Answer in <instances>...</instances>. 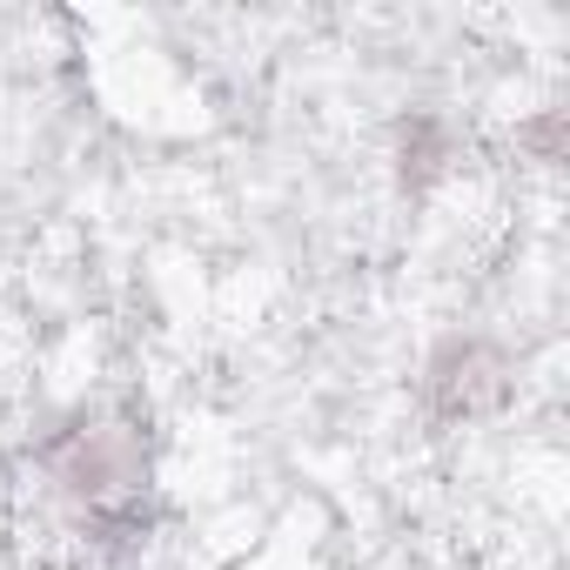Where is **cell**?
<instances>
[{
	"label": "cell",
	"mask_w": 570,
	"mask_h": 570,
	"mask_svg": "<svg viewBox=\"0 0 570 570\" xmlns=\"http://www.w3.org/2000/svg\"><path fill=\"white\" fill-rule=\"evenodd\" d=\"M450 168H456V128L443 115H430V108L403 115L396 121V175H403V188L410 195H430Z\"/></svg>",
	"instance_id": "cell-3"
},
{
	"label": "cell",
	"mask_w": 570,
	"mask_h": 570,
	"mask_svg": "<svg viewBox=\"0 0 570 570\" xmlns=\"http://www.w3.org/2000/svg\"><path fill=\"white\" fill-rule=\"evenodd\" d=\"M148 530H155V497L141 490V497H121V503H95V510H81V537L101 550V557H135L141 543H148Z\"/></svg>",
	"instance_id": "cell-4"
},
{
	"label": "cell",
	"mask_w": 570,
	"mask_h": 570,
	"mask_svg": "<svg viewBox=\"0 0 570 570\" xmlns=\"http://www.w3.org/2000/svg\"><path fill=\"white\" fill-rule=\"evenodd\" d=\"M517 376H510V356L483 336H450L430 350L423 363V416L430 423H483L510 403Z\"/></svg>",
	"instance_id": "cell-2"
},
{
	"label": "cell",
	"mask_w": 570,
	"mask_h": 570,
	"mask_svg": "<svg viewBox=\"0 0 570 570\" xmlns=\"http://www.w3.org/2000/svg\"><path fill=\"white\" fill-rule=\"evenodd\" d=\"M563 135H570V115H563V108H543L537 121H523V128H517V148H523V155H537V161L550 168V161H563Z\"/></svg>",
	"instance_id": "cell-5"
},
{
	"label": "cell",
	"mask_w": 570,
	"mask_h": 570,
	"mask_svg": "<svg viewBox=\"0 0 570 570\" xmlns=\"http://www.w3.org/2000/svg\"><path fill=\"white\" fill-rule=\"evenodd\" d=\"M41 470L55 476V490H68L75 503H121L148 490L155 450L141 416H108V410H75L55 436H41Z\"/></svg>",
	"instance_id": "cell-1"
}]
</instances>
